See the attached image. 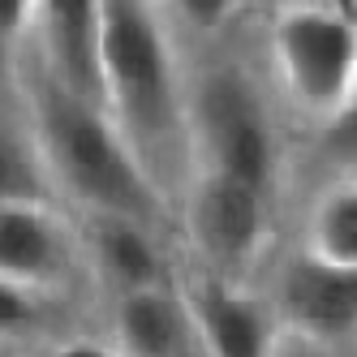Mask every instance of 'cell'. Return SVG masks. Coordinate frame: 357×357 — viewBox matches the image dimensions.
<instances>
[{"label": "cell", "mask_w": 357, "mask_h": 357, "mask_svg": "<svg viewBox=\"0 0 357 357\" xmlns=\"http://www.w3.org/2000/svg\"><path fill=\"white\" fill-rule=\"evenodd\" d=\"M190 151L194 172H220L254 190H271L275 176V130L263 95L245 73L220 69L190 91Z\"/></svg>", "instance_id": "4"}, {"label": "cell", "mask_w": 357, "mask_h": 357, "mask_svg": "<svg viewBox=\"0 0 357 357\" xmlns=\"http://www.w3.org/2000/svg\"><path fill=\"white\" fill-rule=\"evenodd\" d=\"M104 112L130 142L146 176L194 168L190 151V91L181 82L172 39L155 0H104Z\"/></svg>", "instance_id": "1"}, {"label": "cell", "mask_w": 357, "mask_h": 357, "mask_svg": "<svg viewBox=\"0 0 357 357\" xmlns=\"http://www.w3.org/2000/svg\"><path fill=\"white\" fill-rule=\"evenodd\" d=\"M112 344L121 357H190L198 340L181 293H172L168 284L116 293Z\"/></svg>", "instance_id": "9"}, {"label": "cell", "mask_w": 357, "mask_h": 357, "mask_svg": "<svg viewBox=\"0 0 357 357\" xmlns=\"http://www.w3.org/2000/svg\"><path fill=\"white\" fill-rule=\"evenodd\" d=\"M323 134H327V151H331V155L357 160V86H353V95L344 99V108L323 125Z\"/></svg>", "instance_id": "17"}, {"label": "cell", "mask_w": 357, "mask_h": 357, "mask_svg": "<svg viewBox=\"0 0 357 357\" xmlns=\"http://www.w3.org/2000/svg\"><path fill=\"white\" fill-rule=\"evenodd\" d=\"M43 357H121V349L112 340H91V336H78V340H61L52 344Z\"/></svg>", "instance_id": "18"}, {"label": "cell", "mask_w": 357, "mask_h": 357, "mask_svg": "<svg viewBox=\"0 0 357 357\" xmlns=\"http://www.w3.org/2000/svg\"><path fill=\"white\" fill-rule=\"evenodd\" d=\"M202 357H275V310L228 280H202L181 293Z\"/></svg>", "instance_id": "8"}, {"label": "cell", "mask_w": 357, "mask_h": 357, "mask_svg": "<svg viewBox=\"0 0 357 357\" xmlns=\"http://www.w3.org/2000/svg\"><path fill=\"white\" fill-rule=\"evenodd\" d=\"M280 310L310 336H323V340L349 336V331H357V271L323 267L301 254L284 271Z\"/></svg>", "instance_id": "10"}, {"label": "cell", "mask_w": 357, "mask_h": 357, "mask_svg": "<svg viewBox=\"0 0 357 357\" xmlns=\"http://www.w3.org/2000/svg\"><path fill=\"white\" fill-rule=\"evenodd\" d=\"M35 0H0V73H9L31 39Z\"/></svg>", "instance_id": "15"}, {"label": "cell", "mask_w": 357, "mask_h": 357, "mask_svg": "<svg viewBox=\"0 0 357 357\" xmlns=\"http://www.w3.org/2000/svg\"><path fill=\"white\" fill-rule=\"evenodd\" d=\"M267 56L289 104L327 125L357 86V17L323 0L271 9Z\"/></svg>", "instance_id": "3"}, {"label": "cell", "mask_w": 357, "mask_h": 357, "mask_svg": "<svg viewBox=\"0 0 357 357\" xmlns=\"http://www.w3.org/2000/svg\"><path fill=\"white\" fill-rule=\"evenodd\" d=\"M52 185L43 172V160L35 151L31 130H9L0 125V202L9 198H43Z\"/></svg>", "instance_id": "13"}, {"label": "cell", "mask_w": 357, "mask_h": 357, "mask_svg": "<svg viewBox=\"0 0 357 357\" xmlns=\"http://www.w3.org/2000/svg\"><path fill=\"white\" fill-rule=\"evenodd\" d=\"M35 69L61 91L104 108V0H35Z\"/></svg>", "instance_id": "5"}, {"label": "cell", "mask_w": 357, "mask_h": 357, "mask_svg": "<svg viewBox=\"0 0 357 357\" xmlns=\"http://www.w3.org/2000/svg\"><path fill=\"white\" fill-rule=\"evenodd\" d=\"M185 224L194 245L202 250V259L224 271H237L263 250L267 194L220 172H194Z\"/></svg>", "instance_id": "7"}, {"label": "cell", "mask_w": 357, "mask_h": 357, "mask_svg": "<svg viewBox=\"0 0 357 357\" xmlns=\"http://www.w3.org/2000/svg\"><path fill=\"white\" fill-rule=\"evenodd\" d=\"M164 5L198 35H220L228 22L237 17L241 0H164Z\"/></svg>", "instance_id": "16"}, {"label": "cell", "mask_w": 357, "mask_h": 357, "mask_svg": "<svg viewBox=\"0 0 357 357\" xmlns=\"http://www.w3.org/2000/svg\"><path fill=\"white\" fill-rule=\"evenodd\" d=\"M86 263L82 237L65 224L47 198H9L0 202V275L26 289L52 293L69 284Z\"/></svg>", "instance_id": "6"}, {"label": "cell", "mask_w": 357, "mask_h": 357, "mask_svg": "<svg viewBox=\"0 0 357 357\" xmlns=\"http://www.w3.org/2000/svg\"><path fill=\"white\" fill-rule=\"evenodd\" d=\"M39 314H43V293L0 275V340H26V336H35Z\"/></svg>", "instance_id": "14"}, {"label": "cell", "mask_w": 357, "mask_h": 357, "mask_svg": "<svg viewBox=\"0 0 357 357\" xmlns=\"http://www.w3.org/2000/svg\"><path fill=\"white\" fill-rule=\"evenodd\" d=\"M305 259L357 271V176H340L319 194L305 224Z\"/></svg>", "instance_id": "12"}, {"label": "cell", "mask_w": 357, "mask_h": 357, "mask_svg": "<svg viewBox=\"0 0 357 357\" xmlns=\"http://www.w3.org/2000/svg\"><path fill=\"white\" fill-rule=\"evenodd\" d=\"M78 237L86 263L99 275H108L116 293L164 284V254L155 245L151 224L130 215H86V228Z\"/></svg>", "instance_id": "11"}, {"label": "cell", "mask_w": 357, "mask_h": 357, "mask_svg": "<svg viewBox=\"0 0 357 357\" xmlns=\"http://www.w3.org/2000/svg\"><path fill=\"white\" fill-rule=\"evenodd\" d=\"M31 138L43 172L61 194H69L86 215H130L155 224L164 190L146 176L112 116L86 99L61 91L43 73L26 78Z\"/></svg>", "instance_id": "2"}, {"label": "cell", "mask_w": 357, "mask_h": 357, "mask_svg": "<svg viewBox=\"0 0 357 357\" xmlns=\"http://www.w3.org/2000/svg\"><path fill=\"white\" fill-rule=\"evenodd\" d=\"M267 5H271V9H284V5H293V0H267Z\"/></svg>", "instance_id": "19"}]
</instances>
